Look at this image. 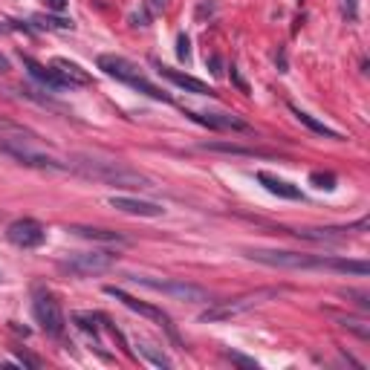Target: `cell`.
<instances>
[{"label": "cell", "instance_id": "1", "mask_svg": "<svg viewBox=\"0 0 370 370\" xmlns=\"http://www.w3.org/2000/svg\"><path fill=\"white\" fill-rule=\"evenodd\" d=\"M0 151L26 168L67 171V162H58L53 154H46V145L41 142V136L35 130H29L12 119H4V116H0Z\"/></svg>", "mask_w": 370, "mask_h": 370}, {"label": "cell", "instance_id": "2", "mask_svg": "<svg viewBox=\"0 0 370 370\" xmlns=\"http://www.w3.org/2000/svg\"><path fill=\"white\" fill-rule=\"evenodd\" d=\"M70 171H75L78 176L84 179H92V182H105V185H113V189H125V191H151L157 189L154 179L145 176L142 171H136L125 162H116V159H96V157H73V162H67Z\"/></svg>", "mask_w": 370, "mask_h": 370}, {"label": "cell", "instance_id": "3", "mask_svg": "<svg viewBox=\"0 0 370 370\" xmlns=\"http://www.w3.org/2000/svg\"><path fill=\"white\" fill-rule=\"evenodd\" d=\"M99 70H102L105 75H110V78H116V81H122V84L139 90V92H145V96H151V99H157V102H171L168 92H162L148 75L139 73L136 64H130V61L122 58V56H99Z\"/></svg>", "mask_w": 370, "mask_h": 370}, {"label": "cell", "instance_id": "4", "mask_svg": "<svg viewBox=\"0 0 370 370\" xmlns=\"http://www.w3.org/2000/svg\"><path fill=\"white\" fill-rule=\"evenodd\" d=\"M32 315L35 321L41 324V330L53 339H61L64 336V327H67V318H64V310L61 304L56 301L53 292H35V301H32Z\"/></svg>", "mask_w": 370, "mask_h": 370}, {"label": "cell", "instance_id": "5", "mask_svg": "<svg viewBox=\"0 0 370 370\" xmlns=\"http://www.w3.org/2000/svg\"><path fill=\"white\" fill-rule=\"evenodd\" d=\"M278 292H281L278 287H266V290L243 292V295H238V298L223 301V304L211 307L208 312H203V321H223V318H231V315H240V312H246V310H252V307H258V304H263V301L275 298Z\"/></svg>", "mask_w": 370, "mask_h": 370}, {"label": "cell", "instance_id": "6", "mask_svg": "<svg viewBox=\"0 0 370 370\" xmlns=\"http://www.w3.org/2000/svg\"><path fill=\"white\" fill-rule=\"evenodd\" d=\"M246 258L266 266H281V269H318L321 266V255H301V252H281V249H249Z\"/></svg>", "mask_w": 370, "mask_h": 370}, {"label": "cell", "instance_id": "7", "mask_svg": "<svg viewBox=\"0 0 370 370\" xmlns=\"http://www.w3.org/2000/svg\"><path fill=\"white\" fill-rule=\"evenodd\" d=\"M133 284H142L154 292H162V295H171L176 301H191V304H203L208 301V292L197 284H189V281H157V278H130Z\"/></svg>", "mask_w": 370, "mask_h": 370}, {"label": "cell", "instance_id": "8", "mask_svg": "<svg viewBox=\"0 0 370 370\" xmlns=\"http://www.w3.org/2000/svg\"><path fill=\"white\" fill-rule=\"evenodd\" d=\"M6 238H9V243L18 246V249H38V246L46 240V228H43L38 220L23 217V220L9 223Z\"/></svg>", "mask_w": 370, "mask_h": 370}, {"label": "cell", "instance_id": "9", "mask_svg": "<svg viewBox=\"0 0 370 370\" xmlns=\"http://www.w3.org/2000/svg\"><path fill=\"white\" fill-rule=\"evenodd\" d=\"M110 298H116V301H122L127 310H133V312H139V315H145V318H151V321H157V324H162V327L168 330V336L171 339H176V333H174V324H171V318L159 310V307H151V304H145V301H139V298H133V295H127L125 290H119V287H107L105 290Z\"/></svg>", "mask_w": 370, "mask_h": 370}, {"label": "cell", "instance_id": "10", "mask_svg": "<svg viewBox=\"0 0 370 370\" xmlns=\"http://www.w3.org/2000/svg\"><path fill=\"white\" fill-rule=\"evenodd\" d=\"M191 122L203 125V127H211V130H231V133H252V125L243 122L240 116L235 113H197V110H185Z\"/></svg>", "mask_w": 370, "mask_h": 370}, {"label": "cell", "instance_id": "11", "mask_svg": "<svg viewBox=\"0 0 370 370\" xmlns=\"http://www.w3.org/2000/svg\"><path fill=\"white\" fill-rule=\"evenodd\" d=\"M113 263H116V258L107 252H81V255H73L64 263V269H70L75 275H99V272H107Z\"/></svg>", "mask_w": 370, "mask_h": 370}, {"label": "cell", "instance_id": "12", "mask_svg": "<svg viewBox=\"0 0 370 370\" xmlns=\"http://www.w3.org/2000/svg\"><path fill=\"white\" fill-rule=\"evenodd\" d=\"M159 70V75L162 78H168L171 84H176L179 90H185V92H194V96H214V90L206 84V81H200V78H194V75H189V73H179V70H171V67H157Z\"/></svg>", "mask_w": 370, "mask_h": 370}, {"label": "cell", "instance_id": "13", "mask_svg": "<svg viewBox=\"0 0 370 370\" xmlns=\"http://www.w3.org/2000/svg\"><path fill=\"white\" fill-rule=\"evenodd\" d=\"M110 206L116 211H125V214H133V217H162L165 208L159 203H148V200H133V197H110Z\"/></svg>", "mask_w": 370, "mask_h": 370}, {"label": "cell", "instance_id": "14", "mask_svg": "<svg viewBox=\"0 0 370 370\" xmlns=\"http://www.w3.org/2000/svg\"><path fill=\"white\" fill-rule=\"evenodd\" d=\"M53 70H56V75L64 81V87H87V84H90V73L81 70L78 64L67 61V58H56V61H53Z\"/></svg>", "mask_w": 370, "mask_h": 370}, {"label": "cell", "instance_id": "15", "mask_svg": "<svg viewBox=\"0 0 370 370\" xmlns=\"http://www.w3.org/2000/svg\"><path fill=\"white\" fill-rule=\"evenodd\" d=\"M258 182L263 185L269 194H275V197H284V200H298V197H301L298 185H292V182H287V179H281V176H272V174H266V171L258 174Z\"/></svg>", "mask_w": 370, "mask_h": 370}, {"label": "cell", "instance_id": "16", "mask_svg": "<svg viewBox=\"0 0 370 370\" xmlns=\"http://www.w3.org/2000/svg\"><path fill=\"white\" fill-rule=\"evenodd\" d=\"M23 67H26V70H29V75H32V78H38L46 90H67V87H64V81L56 75V70H53V67H43V64L32 61L29 56H23Z\"/></svg>", "mask_w": 370, "mask_h": 370}, {"label": "cell", "instance_id": "17", "mask_svg": "<svg viewBox=\"0 0 370 370\" xmlns=\"http://www.w3.org/2000/svg\"><path fill=\"white\" fill-rule=\"evenodd\" d=\"M318 269H330V272H344V275H359L364 278L370 272V266L364 260H347V258H324L321 255V266Z\"/></svg>", "mask_w": 370, "mask_h": 370}, {"label": "cell", "instance_id": "18", "mask_svg": "<svg viewBox=\"0 0 370 370\" xmlns=\"http://www.w3.org/2000/svg\"><path fill=\"white\" fill-rule=\"evenodd\" d=\"M73 235L78 238H87V240H99V243H125V238L119 231H110V228H92V226H73L70 228Z\"/></svg>", "mask_w": 370, "mask_h": 370}, {"label": "cell", "instance_id": "19", "mask_svg": "<svg viewBox=\"0 0 370 370\" xmlns=\"http://www.w3.org/2000/svg\"><path fill=\"white\" fill-rule=\"evenodd\" d=\"M290 110H292V113H295V119H298L301 125H307L312 133H318V136H327V139H342L333 127H327L324 122H318V119H315V116H310L307 110H301V107H295V105H290Z\"/></svg>", "mask_w": 370, "mask_h": 370}, {"label": "cell", "instance_id": "20", "mask_svg": "<svg viewBox=\"0 0 370 370\" xmlns=\"http://www.w3.org/2000/svg\"><path fill=\"white\" fill-rule=\"evenodd\" d=\"M339 324L342 327H347V330H353L359 339H370V327H367V321L364 318H339Z\"/></svg>", "mask_w": 370, "mask_h": 370}, {"label": "cell", "instance_id": "21", "mask_svg": "<svg viewBox=\"0 0 370 370\" xmlns=\"http://www.w3.org/2000/svg\"><path fill=\"white\" fill-rule=\"evenodd\" d=\"M139 353H142L151 364H157V367H171V359H168V356H162V353H157L151 344H142V342H139Z\"/></svg>", "mask_w": 370, "mask_h": 370}, {"label": "cell", "instance_id": "22", "mask_svg": "<svg viewBox=\"0 0 370 370\" xmlns=\"http://www.w3.org/2000/svg\"><path fill=\"white\" fill-rule=\"evenodd\" d=\"M310 182L315 185V189H324V191H333V189H336V174H318V171H315V174L310 176Z\"/></svg>", "mask_w": 370, "mask_h": 370}, {"label": "cell", "instance_id": "23", "mask_svg": "<svg viewBox=\"0 0 370 370\" xmlns=\"http://www.w3.org/2000/svg\"><path fill=\"white\" fill-rule=\"evenodd\" d=\"M35 23L46 29H73V21H64V18H35Z\"/></svg>", "mask_w": 370, "mask_h": 370}, {"label": "cell", "instance_id": "24", "mask_svg": "<svg viewBox=\"0 0 370 370\" xmlns=\"http://www.w3.org/2000/svg\"><path fill=\"white\" fill-rule=\"evenodd\" d=\"M176 56H179L182 61H189V56H191V50H189V38H185V35H179V41H176Z\"/></svg>", "mask_w": 370, "mask_h": 370}, {"label": "cell", "instance_id": "25", "mask_svg": "<svg viewBox=\"0 0 370 370\" xmlns=\"http://www.w3.org/2000/svg\"><path fill=\"white\" fill-rule=\"evenodd\" d=\"M231 361H238V364H243V367H252V370H258V361H252V359H243V356H238V353H226Z\"/></svg>", "mask_w": 370, "mask_h": 370}, {"label": "cell", "instance_id": "26", "mask_svg": "<svg viewBox=\"0 0 370 370\" xmlns=\"http://www.w3.org/2000/svg\"><path fill=\"white\" fill-rule=\"evenodd\" d=\"M46 9H53V12H64L67 9V0H43Z\"/></svg>", "mask_w": 370, "mask_h": 370}, {"label": "cell", "instance_id": "27", "mask_svg": "<svg viewBox=\"0 0 370 370\" xmlns=\"http://www.w3.org/2000/svg\"><path fill=\"white\" fill-rule=\"evenodd\" d=\"M344 15L347 21H356V0H344Z\"/></svg>", "mask_w": 370, "mask_h": 370}, {"label": "cell", "instance_id": "28", "mask_svg": "<svg viewBox=\"0 0 370 370\" xmlns=\"http://www.w3.org/2000/svg\"><path fill=\"white\" fill-rule=\"evenodd\" d=\"M231 78H235V84H238V87H240V90H243V92H246V90H249V87H246V81H243V78H240V75H238V70H235V67H231Z\"/></svg>", "mask_w": 370, "mask_h": 370}, {"label": "cell", "instance_id": "29", "mask_svg": "<svg viewBox=\"0 0 370 370\" xmlns=\"http://www.w3.org/2000/svg\"><path fill=\"white\" fill-rule=\"evenodd\" d=\"M6 70H12V64H9L6 56H0V73H6Z\"/></svg>", "mask_w": 370, "mask_h": 370}, {"label": "cell", "instance_id": "30", "mask_svg": "<svg viewBox=\"0 0 370 370\" xmlns=\"http://www.w3.org/2000/svg\"><path fill=\"white\" fill-rule=\"evenodd\" d=\"M151 6H154V9H162V6H165V0H151Z\"/></svg>", "mask_w": 370, "mask_h": 370}]
</instances>
